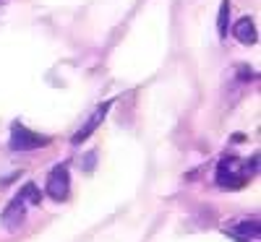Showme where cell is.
I'll list each match as a JSON object with an SVG mask.
<instances>
[{"instance_id": "11", "label": "cell", "mask_w": 261, "mask_h": 242, "mask_svg": "<svg viewBox=\"0 0 261 242\" xmlns=\"http://www.w3.org/2000/svg\"><path fill=\"white\" fill-rule=\"evenodd\" d=\"M94 162H97V151H89V159H86V164H81L84 172H92V169H94Z\"/></svg>"}, {"instance_id": "6", "label": "cell", "mask_w": 261, "mask_h": 242, "mask_svg": "<svg viewBox=\"0 0 261 242\" xmlns=\"http://www.w3.org/2000/svg\"><path fill=\"white\" fill-rule=\"evenodd\" d=\"M230 234L238 242H258V219H243V222L230 224Z\"/></svg>"}, {"instance_id": "2", "label": "cell", "mask_w": 261, "mask_h": 242, "mask_svg": "<svg viewBox=\"0 0 261 242\" xmlns=\"http://www.w3.org/2000/svg\"><path fill=\"white\" fill-rule=\"evenodd\" d=\"M47 143H50L47 136H39V133H34V130H29L27 125L13 123V128H11V141H8V146H11L13 151L27 154V151H34V148L47 146Z\"/></svg>"}, {"instance_id": "8", "label": "cell", "mask_w": 261, "mask_h": 242, "mask_svg": "<svg viewBox=\"0 0 261 242\" xmlns=\"http://www.w3.org/2000/svg\"><path fill=\"white\" fill-rule=\"evenodd\" d=\"M18 198H21L27 206H37V203H42V190H39L34 183H27L24 188L18 190Z\"/></svg>"}, {"instance_id": "9", "label": "cell", "mask_w": 261, "mask_h": 242, "mask_svg": "<svg viewBox=\"0 0 261 242\" xmlns=\"http://www.w3.org/2000/svg\"><path fill=\"white\" fill-rule=\"evenodd\" d=\"M227 21H230V0H222L220 6V13H217V34H220L222 39L227 37Z\"/></svg>"}, {"instance_id": "3", "label": "cell", "mask_w": 261, "mask_h": 242, "mask_svg": "<svg viewBox=\"0 0 261 242\" xmlns=\"http://www.w3.org/2000/svg\"><path fill=\"white\" fill-rule=\"evenodd\" d=\"M45 190H47V195L53 198V201H65V198H68V193H71V174H68V167H65V164L53 167Z\"/></svg>"}, {"instance_id": "10", "label": "cell", "mask_w": 261, "mask_h": 242, "mask_svg": "<svg viewBox=\"0 0 261 242\" xmlns=\"http://www.w3.org/2000/svg\"><path fill=\"white\" fill-rule=\"evenodd\" d=\"M238 78H243V81H248V78H256V73H253V68H248V65H238Z\"/></svg>"}, {"instance_id": "1", "label": "cell", "mask_w": 261, "mask_h": 242, "mask_svg": "<svg viewBox=\"0 0 261 242\" xmlns=\"http://www.w3.org/2000/svg\"><path fill=\"white\" fill-rule=\"evenodd\" d=\"M256 164H258V159H253V164H251L238 157H225V159H220V164L214 169V183L225 190H238L256 174Z\"/></svg>"}, {"instance_id": "7", "label": "cell", "mask_w": 261, "mask_h": 242, "mask_svg": "<svg viewBox=\"0 0 261 242\" xmlns=\"http://www.w3.org/2000/svg\"><path fill=\"white\" fill-rule=\"evenodd\" d=\"M232 37L241 42V45H256V39H258L256 21H253L251 16L238 18V21H235V26H232Z\"/></svg>"}, {"instance_id": "5", "label": "cell", "mask_w": 261, "mask_h": 242, "mask_svg": "<svg viewBox=\"0 0 261 242\" xmlns=\"http://www.w3.org/2000/svg\"><path fill=\"white\" fill-rule=\"evenodd\" d=\"M24 216H27V203L21 201V198L16 195L13 201L3 208V214H0V222H3V227L6 229H18L21 224H24Z\"/></svg>"}, {"instance_id": "4", "label": "cell", "mask_w": 261, "mask_h": 242, "mask_svg": "<svg viewBox=\"0 0 261 242\" xmlns=\"http://www.w3.org/2000/svg\"><path fill=\"white\" fill-rule=\"evenodd\" d=\"M110 109H113V99L102 102V104H99V107L94 109V112H92L89 117H86V123H84V125H81V128L76 130V133H73L71 143H76V146H79V143H84V141L89 138V136L94 133V130H97V128L102 125V120L107 117V112H110Z\"/></svg>"}]
</instances>
